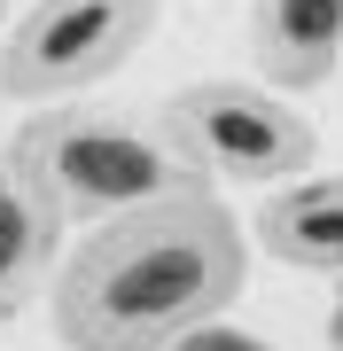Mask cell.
Listing matches in <instances>:
<instances>
[{
  "label": "cell",
  "instance_id": "6da1fadb",
  "mask_svg": "<svg viewBox=\"0 0 343 351\" xmlns=\"http://www.w3.org/2000/svg\"><path fill=\"white\" fill-rule=\"evenodd\" d=\"M250 281V234L203 180L102 219L55 265L63 351H172Z\"/></svg>",
  "mask_w": 343,
  "mask_h": 351
},
{
  "label": "cell",
  "instance_id": "7a4b0ae2",
  "mask_svg": "<svg viewBox=\"0 0 343 351\" xmlns=\"http://www.w3.org/2000/svg\"><path fill=\"white\" fill-rule=\"evenodd\" d=\"M16 156L39 172V188L55 195L63 219H117L133 203L195 180L172 156L156 117L140 125V117H110V110H39L16 133Z\"/></svg>",
  "mask_w": 343,
  "mask_h": 351
},
{
  "label": "cell",
  "instance_id": "3957f363",
  "mask_svg": "<svg viewBox=\"0 0 343 351\" xmlns=\"http://www.w3.org/2000/svg\"><path fill=\"white\" fill-rule=\"evenodd\" d=\"M156 125H164L172 156L195 180H218V188H289L320 156L312 117L289 110V101H273L266 86H242V78L179 86L156 110Z\"/></svg>",
  "mask_w": 343,
  "mask_h": 351
},
{
  "label": "cell",
  "instance_id": "277c9868",
  "mask_svg": "<svg viewBox=\"0 0 343 351\" xmlns=\"http://www.w3.org/2000/svg\"><path fill=\"white\" fill-rule=\"evenodd\" d=\"M164 0H31L0 47V94L8 101H63L102 86L149 47Z\"/></svg>",
  "mask_w": 343,
  "mask_h": 351
},
{
  "label": "cell",
  "instance_id": "5b68a950",
  "mask_svg": "<svg viewBox=\"0 0 343 351\" xmlns=\"http://www.w3.org/2000/svg\"><path fill=\"white\" fill-rule=\"evenodd\" d=\"M71 219L55 211V195L39 188V172L16 149H0V320H16L63 265Z\"/></svg>",
  "mask_w": 343,
  "mask_h": 351
},
{
  "label": "cell",
  "instance_id": "8992f818",
  "mask_svg": "<svg viewBox=\"0 0 343 351\" xmlns=\"http://www.w3.org/2000/svg\"><path fill=\"white\" fill-rule=\"evenodd\" d=\"M250 55L281 94L328 86L343 71V0H250Z\"/></svg>",
  "mask_w": 343,
  "mask_h": 351
},
{
  "label": "cell",
  "instance_id": "52a82bcc",
  "mask_svg": "<svg viewBox=\"0 0 343 351\" xmlns=\"http://www.w3.org/2000/svg\"><path fill=\"white\" fill-rule=\"evenodd\" d=\"M257 242L289 274H343V172L273 188L257 211Z\"/></svg>",
  "mask_w": 343,
  "mask_h": 351
},
{
  "label": "cell",
  "instance_id": "ba28073f",
  "mask_svg": "<svg viewBox=\"0 0 343 351\" xmlns=\"http://www.w3.org/2000/svg\"><path fill=\"white\" fill-rule=\"evenodd\" d=\"M172 351H273V343H257V336H242V328H227V320H203V328H188Z\"/></svg>",
  "mask_w": 343,
  "mask_h": 351
},
{
  "label": "cell",
  "instance_id": "9c48e42d",
  "mask_svg": "<svg viewBox=\"0 0 343 351\" xmlns=\"http://www.w3.org/2000/svg\"><path fill=\"white\" fill-rule=\"evenodd\" d=\"M328 351H343V274H335V313H328Z\"/></svg>",
  "mask_w": 343,
  "mask_h": 351
},
{
  "label": "cell",
  "instance_id": "30bf717a",
  "mask_svg": "<svg viewBox=\"0 0 343 351\" xmlns=\"http://www.w3.org/2000/svg\"><path fill=\"white\" fill-rule=\"evenodd\" d=\"M8 16H16V0H0V24H8Z\"/></svg>",
  "mask_w": 343,
  "mask_h": 351
}]
</instances>
